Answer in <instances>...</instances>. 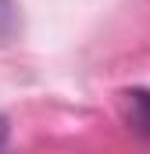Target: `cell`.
Instances as JSON below:
<instances>
[{"mask_svg": "<svg viewBox=\"0 0 150 154\" xmlns=\"http://www.w3.org/2000/svg\"><path fill=\"white\" fill-rule=\"evenodd\" d=\"M122 108H125V122L140 136H150V90H125Z\"/></svg>", "mask_w": 150, "mask_h": 154, "instance_id": "cell-1", "label": "cell"}, {"mask_svg": "<svg viewBox=\"0 0 150 154\" xmlns=\"http://www.w3.org/2000/svg\"><path fill=\"white\" fill-rule=\"evenodd\" d=\"M18 25V14H14V0H0V39H11Z\"/></svg>", "mask_w": 150, "mask_h": 154, "instance_id": "cell-2", "label": "cell"}, {"mask_svg": "<svg viewBox=\"0 0 150 154\" xmlns=\"http://www.w3.org/2000/svg\"><path fill=\"white\" fill-rule=\"evenodd\" d=\"M7 151V122H4V118H0V154Z\"/></svg>", "mask_w": 150, "mask_h": 154, "instance_id": "cell-3", "label": "cell"}]
</instances>
